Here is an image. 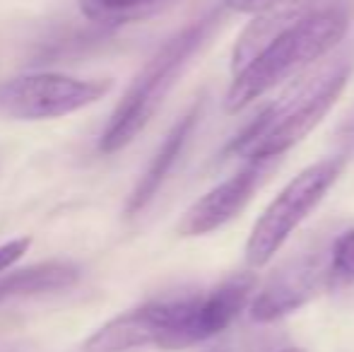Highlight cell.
I'll return each mask as SVG.
<instances>
[{"label":"cell","mask_w":354,"mask_h":352,"mask_svg":"<svg viewBox=\"0 0 354 352\" xmlns=\"http://www.w3.org/2000/svg\"><path fill=\"white\" fill-rule=\"evenodd\" d=\"M347 0H280L239 37L232 53L234 80L224 109L236 113L282 80L313 66L345 39Z\"/></svg>","instance_id":"6da1fadb"},{"label":"cell","mask_w":354,"mask_h":352,"mask_svg":"<svg viewBox=\"0 0 354 352\" xmlns=\"http://www.w3.org/2000/svg\"><path fill=\"white\" fill-rule=\"evenodd\" d=\"M352 63L347 56H335L316 71L299 77L268 109L258 113L227 147L229 157L239 160H280L287 150L301 142L321 118L330 111L347 85Z\"/></svg>","instance_id":"7a4b0ae2"},{"label":"cell","mask_w":354,"mask_h":352,"mask_svg":"<svg viewBox=\"0 0 354 352\" xmlns=\"http://www.w3.org/2000/svg\"><path fill=\"white\" fill-rule=\"evenodd\" d=\"M219 22H222L219 10L201 15L191 24L178 29L171 39H167L162 48L145 63L99 138V150L104 155H116L140 136L154 113L162 109L164 99L169 97L183 71L191 66L193 56L205 46L207 39L219 27Z\"/></svg>","instance_id":"3957f363"},{"label":"cell","mask_w":354,"mask_h":352,"mask_svg":"<svg viewBox=\"0 0 354 352\" xmlns=\"http://www.w3.org/2000/svg\"><path fill=\"white\" fill-rule=\"evenodd\" d=\"M342 169H345V157H328L294 176L253 225L246 241V263L251 268L270 263L284 241L335 186Z\"/></svg>","instance_id":"277c9868"},{"label":"cell","mask_w":354,"mask_h":352,"mask_svg":"<svg viewBox=\"0 0 354 352\" xmlns=\"http://www.w3.org/2000/svg\"><path fill=\"white\" fill-rule=\"evenodd\" d=\"M111 92L106 77L27 73L0 85V113L15 121H48L77 113Z\"/></svg>","instance_id":"5b68a950"},{"label":"cell","mask_w":354,"mask_h":352,"mask_svg":"<svg viewBox=\"0 0 354 352\" xmlns=\"http://www.w3.org/2000/svg\"><path fill=\"white\" fill-rule=\"evenodd\" d=\"M188 297L154 299L118 314L84 340V352H138L159 348L174 352V340L186 316Z\"/></svg>","instance_id":"8992f818"},{"label":"cell","mask_w":354,"mask_h":352,"mask_svg":"<svg viewBox=\"0 0 354 352\" xmlns=\"http://www.w3.org/2000/svg\"><path fill=\"white\" fill-rule=\"evenodd\" d=\"M330 244L289 259L268 277L251 302V319L256 324H272L306 306L318 292L328 290Z\"/></svg>","instance_id":"52a82bcc"},{"label":"cell","mask_w":354,"mask_h":352,"mask_svg":"<svg viewBox=\"0 0 354 352\" xmlns=\"http://www.w3.org/2000/svg\"><path fill=\"white\" fill-rule=\"evenodd\" d=\"M277 160H251L243 169L234 176L224 178L214 188L201 196L176 225L181 237H203L232 222L243 207L248 205L256 191L268 181V176L275 172Z\"/></svg>","instance_id":"ba28073f"},{"label":"cell","mask_w":354,"mask_h":352,"mask_svg":"<svg viewBox=\"0 0 354 352\" xmlns=\"http://www.w3.org/2000/svg\"><path fill=\"white\" fill-rule=\"evenodd\" d=\"M253 287H256V277L251 272H239L203 295L188 297V309L176 335L174 352L201 345L227 331L248 306Z\"/></svg>","instance_id":"9c48e42d"},{"label":"cell","mask_w":354,"mask_h":352,"mask_svg":"<svg viewBox=\"0 0 354 352\" xmlns=\"http://www.w3.org/2000/svg\"><path fill=\"white\" fill-rule=\"evenodd\" d=\"M201 113H203V102H196L176 123H174L171 131L167 133V138L162 140L159 150L154 152L152 162L147 165L145 174L140 176L138 186L133 188L131 198H128V203H126L128 217H133L140 210H145V207L154 201V196L162 191L164 181L169 178V174L174 172V167H176L178 157H181L183 150H186L188 140H191L193 131H196L198 121H201Z\"/></svg>","instance_id":"30bf717a"},{"label":"cell","mask_w":354,"mask_h":352,"mask_svg":"<svg viewBox=\"0 0 354 352\" xmlns=\"http://www.w3.org/2000/svg\"><path fill=\"white\" fill-rule=\"evenodd\" d=\"M77 280L80 270L71 263H39L32 268H22V270L0 275V302L61 292L77 285Z\"/></svg>","instance_id":"8fae6325"},{"label":"cell","mask_w":354,"mask_h":352,"mask_svg":"<svg viewBox=\"0 0 354 352\" xmlns=\"http://www.w3.org/2000/svg\"><path fill=\"white\" fill-rule=\"evenodd\" d=\"M169 3L171 0H80V12L89 22L104 24V27H121V24L152 17Z\"/></svg>","instance_id":"7c38bea8"},{"label":"cell","mask_w":354,"mask_h":352,"mask_svg":"<svg viewBox=\"0 0 354 352\" xmlns=\"http://www.w3.org/2000/svg\"><path fill=\"white\" fill-rule=\"evenodd\" d=\"M354 285V227L330 241V270L328 290H345Z\"/></svg>","instance_id":"4fadbf2b"},{"label":"cell","mask_w":354,"mask_h":352,"mask_svg":"<svg viewBox=\"0 0 354 352\" xmlns=\"http://www.w3.org/2000/svg\"><path fill=\"white\" fill-rule=\"evenodd\" d=\"M29 244H32V241H29L27 237H19V239H10V241H5V244H0V272L8 270L12 263H17V261L27 254Z\"/></svg>","instance_id":"5bb4252c"},{"label":"cell","mask_w":354,"mask_h":352,"mask_svg":"<svg viewBox=\"0 0 354 352\" xmlns=\"http://www.w3.org/2000/svg\"><path fill=\"white\" fill-rule=\"evenodd\" d=\"M280 0H224V8L234 10V12H246V15H261L277 5Z\"/></svg>","instance_id":"9a60e30c"},{"label":"cell","mask_w":354,"mask_h":352,"mask_svg":"<svg viewBox=\"0 0 354 352\" xmlns=\"http://www.w3.org/2000/svg\"><path fill=\"white\" fill-rule=\"evenodd\" d=\"M335 142L342 145L345 150H354V111L347 113L335 128Z\"/></svg>","instance_id":"2e32d148"},{"label":"cell","mask_w":354,"mask_h":352,"mask_svg":"<svg viewBox=\"0 0 354 352\" xmlns=\"http://www.w3.org/2000/svg\"><path fill=\"white\" fill-rule=\"evenodd\" d=\"M280 352H304L301 348H287V350H280Z\"/></svg>","instance_id":"e0dca14e"}]
</instances>
